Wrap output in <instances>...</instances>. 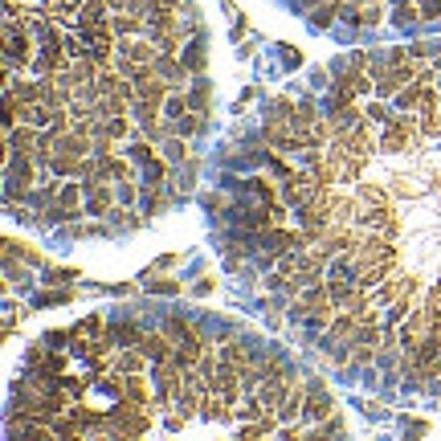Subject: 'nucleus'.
I'll return each mask as SVG.
<instances>
[{
	"mask_svg": "<svg viewBox=\"0 0 441 441\" xmlns=\"http://www.w3.org/2000/svg\"><path fill=\"white\" fill-rule=\"evenodd\" d=\"M58 384L66 388V396H70V401L86 396V380H82V376H58Z\"/></svg>",
	"mask_w": 441,
	"mask_h": 441,
	"instance_id": "obj_29",
	"label": "nucleus"
},
{
	"mask_svg": "<svg viewBox=\"0 0 441 441\" xmlns=\"http://www.w3.org/2000/svg\"><path fill=\"white\" fill-rule=\"evenodd\" d=\"M143 204H147V213L156 217V213H164V204H168V196H164V188H147V196H143Z\"/></svg>",
	"mask_w": 441,
	"mask_h": 441,
	"instance_id": "obj_30",
	"label": "nucleus"
},
{
	"mask_svg": "<svg viewBox=\"0 0 441 441\" xmlns=\"http://www.w3.org/2000/svg\"><path fill=\"white\" fill-rule=\"evenodd\" d=\"M372 62H376V58H368L363 49H355V53H352V66H355V70H372Z\"/></svg>",
	"mask_w": 441,
	"mask_h": 441,
	"instance_id": "obj_38",
	"label": "nucleus"
},
{
	"mask_svg": "<svg viewBox=\"0 0 441 441\" xmlns=\"http://www.w3.org/2000/svg\"><path fill=\"white\" fill-rule=\"evenodd\" d=\"M86 184V213L90 217H110L115 213V188L110 180H82Z\"/></svg>",
	"mask_w": 441,
	"mask_h": 441,
	"instance_id": "obj_4",
	"label": "nucleus"
},
{
	"mask_svg": "<svg viewBox=\"0 0 441 441\" xmlns=\"http://www.w3.org/2000/svg\"><path fill=\"white\" fill-rule=\"evenodd\" d=\"M204 204H208V208H213V213H217V217H225V208H229V204H233V200H229V196H225V192H213V196H204Z\"/></svg>",
	"mask_w": 441,
	"mask_h": 441,
	"instance_id": "obj_32",
	"label": "nucleus"
},
{
	"mask_svg": "<svg viewBox=\"0 0 441 441\" xmlns=\"http://www.w3.org/2000/svg\"><path fill=\"white\" fill-rule=\"evenodd\" d=\"M156 156V147H152V139L147 135H135V143H131V160H139V164H147Z\"/></svg>",
	"mask_w": 441,
	"mask_h": 441,
	"instance_id": "obj_28",
	"label": "nucleus"
},
{
	"mask_svg": "<svg viewBox=\"0 0 441 441\" xmlns=\"http://www.w3.org/2000/svg\"><path fill=\"white\" fill-rule=\"evenodd\" d=\"M262 372H265V376H278V372H286V363H282V355H278V352H270V355H265V359H262Z\"/></svg>",
	"mask_w": 441,
	"mask_h": 441,
	"instance_id": "obj_34",
	"label": "nucleus"
},
{
	"mask_svg": "<svg viewBox=\"0 0 441 441\" xmlns=\"http://www.w3.org/2000/svg\"><path fill=\"white\" fill-rule=\"evenodd\" d=\"M409 433H413V438H425V433H429V421H409Z\"/></svg>",
	"mask_w": 441,
	"mask_h": 441,
	"instance_id": "obj_40",
	"label": "nucleus"
},
{
	"mask_svg": "<svg viewBox=\"0 0 441 441\" xmlns=\"http://www.w3.org/2000/svg\"><path fill=\"white\" fill-rule=\"evenodd\" d=\"M208 388H213V392H221V396H229V401L246 396V392H241V368H237V363H229V359H221V363H217V372L208 376Z\"/></svg>",
	"mask_w": 441,
	"mask_h": 441,
	"instance_id": "obj_3",
	"label": "nucleus"
},
{
	"mask_svg": "<svg viewBox=\"0 0 441 441\" xmlns=\"http://www.w3.org/2000/svg\"><path fill=\"white\" fill-rule=\"evenodd\" d=\"M160 147H164V156H168L172 164H192V147H188V139H184V135H168Z\"/></svg>",
	"mask_w": 441,
	"mask_h": 441,
	"instance_id": "obj_17",
	"label": "nucleus"
},
{
	"mask_svg": "<svg viewBox=\"0 0 441 441\" xmlns=\"http://www.w3.org/2000/svg\"><path fill=\"white\" fill-rule=\"evenodd\" d=\"M409 53H413V62H425V58H438V45L417 41V45H409Z\"/></svg>",
	"mask_w": 441,
	"mask_h": 441,
	"instance_id": "obj_31",
	"label": "nucleus"
},
{
	"mask_svg": "<svg viewBox=\"0 0 441 441\" xmlns=\"http://www.w3.org/2000/svg\"><path fill=\"white\" fill-rule=\"evenodd\" d=\"M147 359H152V355L143 352V348H123V352L115 355V368H119V372H143Z\"/></svg>",
	"mask_w": 441,
	"mask_h": 441,
	"instance_id": "obj_14",
	"label": "nucleus"
},
{
	"mask_svg": "<svg viewBox=\"0 0 441 441\" xmlns=\"http://www.w3.org/2000/svg\"><path fill=\"white\" fill-rule=\"evenodd\" d=\"M127 396L139 401V405H156V401H152V388H147V380H143L139 372H127Z\"/></svg>",
	"mask_w": 441,
	"mask_h": 441,
	"instance_id": "obj_21",
	"label": "nucleus"
},
{
	"mask_svg": "<svg viewBox=\"0 0 441 441\" xmlns=\"http://www.w3.org/2000/svg\"><path fill=\"white\" fill-rule=\"evenodd\" d=\"M429 188H433V192H441V168H433V172H429Z\"/></svg>",
	"mask_w": 441,
	"mask_h": 441,
	"instance_id": "obj_42",
	"label": "nucleus"
},
{
	"mask_svg": "<svg viewBox=\"0 0 441 441\" xmlns=\"http://www.w3.org/2000/svg\"><path fill=\"white\" fill-rule=\"evenodd\" d=\"M388 188H392V196H396V200H413V196H421V192H425V184H421L417 176H409V172L392 176V184H388Z\"/></svg>",
	"mask_w": 441,
	"mask_h": 441,
	"instance_id": "obj_12",
	"label": "nucleus"
},
{
	"mask_svg": "<svg viewBox=\"0 0 441 441\" xmlns=\"http://www.w3.org/2000/svg\"><path fill=\"white\" fill-rule=\"evenodd\" d=\"M282 49H286V66H298V62H302V58H298V49H290V45H282Z\"/></svg>",
	"mask_w": 441,
	"mask_h": 441,
	"instance_id": "obj_41",
	"label": "nucleus"
},
{
	"mask_svg": "<svg viewBox=\"0 0 441 441\" xmlns=\"http://www.w3.org/2000/svg\"><path fill=\"white\" fill-rule=\"evenodd\" d=\"M143 286H147L152 294H180L176 278H160V274H143Z\"/></svg>",
	"mask_w": 441,
	"mask_h": 441,
	"instance_id": "obj_23",
	"label": "nucleus"
},
{
	"mask_svg": "<svg viewBox=\"0 0 441 441\" xmlns=\"http://www.w3.org/2000/svg\"><path fill=\"white\" fill-rule=\"evenodd\" d=\"M200 417H208V421H233V401L221 396V392H208L200 401Z\"/></svg>",
	"mask_w": 441,
	"mask_h": 441,
	"instance_id": "obj_9",
	"label": "nucleus"
},
{
	"mask_svg": "<svg viewBox=\"0 0 441 441\" xmlns=\"http://www.w3.org/2000/svg\"><path fill=\"white\" fill-rule=\"evenodd\" d=\"M4 143L12 147V156H33L37 143H41V127H33V123H16V127L4 135Z\"/></svg>",
	"mask_w": 441,
	"mask_h": 441,
	"instance_id": "obj_5",
	"label": "nucleus"
},
{
	"mask_svg": "<svg viewBox=\"0 0 441 441\" xmlns=\"http://www.w3.org/2000/svg\"><path fill=\"white\" fill-rule=\"evenodd\" d=\"M115 16V33L119 37H139V33H147V16H139V12H110Z\"/></svg>",
	"mask_w": 441,
	"mask_h": 441,
	"instance_id": "obj_10",
	"label": "nucleus"
},
{
	"mask_svg": "<svg viewBox=\"0 0 441 441\" xmlns=\"http://www.w3.org/2000/svg\"><path fill=\"white\" fill-rule=\"evenodd\" d=\"M421 21H441V0H421Z\"/></svg>",
	"mask_w": 441,
	"mask_h": 441,
	"instance_id": "obj_35",
	"label": "nucleus"
},
{
	"mask_svg": "<svg viewBox=\"0 0 441 441\" xmlns=\"http://www.w3.org/2000/svg\"><path fill=\"white\" fill-rule=\"evenodd\" d=\"M106 131L115 135V143H119V139H127V135H135V127H131V115H115V119H106Z\"/></svg>",
	"mask_w": 441,
	"mask_h": 441,
	"instance_id": "obj_25",
	"label": "nucleus"
},
{
	"mask_svg": "<svg viewBox=\"0 0 441 441\" xmlns=\"http://www.w3.org/2000/svg\"><path fill=\"white\" fill-rule=\"evenodd\" d=\"M384 21V0H355L348 12V25H380Z\"/></svg>",
	"mask_w": 441,
	"mask_h": 441,
	"instance_id": "obj_7",
	"label": "nucleus"
},
{
	"mask_svg": "<svg viewBox=\"0 0 441 441\" xmlns=\"http://www.w3.org/2000/svg\"><path fill=\"white\" fill-rule=\"evenodd\" d=\"M94 335H102V319L98 315H90V319H82L74 327V339H94Z\"/></svg>",
	"mask_w": 441,
	"mask_h": 441,
	"instance_id": "obj_27",
	"label": "nucleus"
},
{
	"mask_svg": "<svg viewBox=\"0 0 441 441\" xmlns=\"http://www.w3.org/2000/svg\"><path fill=\"white\" fill-rule=\"evenodd\" d=\"M168 156H152L147 164H143V188H164L168 184Z\"/></svg>",
	"mask_w": 441,
	"mask_h": 441,
	"instance_id": "obj_11",
	"label": "nucleus"
},
{
	"mask_svg": "<svg viewBox=\"0 0 441 441\" xmlns=\"http://www.w3.org/2000/svg\"><path fill=\"white\" fill-rule=\"evenodd\" d=\"M74 278H78V270H53V265H49V274H45V282H49V286H62V282H74Z\"/></svg>",
	"mask_w": 441,
	"mask_h": 441,
	"instance_id": "obj_33",
	"label": "nucleus"
},
{
	"mask_svg": "<svg viewBox=\"0 0 441 441\" xmlns=\"http://www.w3.org/2000/svg\"><path fill=\"white\" fill-rule=\"evenodd\" d=\"M184 66H188V74H204V66H208V53H204V45L200 41H192L188 49H184Z\"/></svg>",
	"mask_w": 441,
	"mask_h": 441,
	"instance_id": "obj_20",
	"label": "nucleus"
},
{
	"mask_svg": "<svg viewBox=\"0 0 441 441\" xmlns=\"http://www.w3.org/2000/svg\"><path fill=\"white\" fill-rule=\"evenodd\" d=\"M82 196H86V184L78 180V184H62V192H58V204L62 208H70L74 217L82 213Z\"/></svg>",
	"mask_w": 441,
	"mask_h": 441,
	"instance_id": "obj_15",
	"label": "nucleus"
},
{
	"mask_svg": "<svg viewBox=\"0 0 441 441\" xmlns=\"http://www.w3.org/2000/svg\"><path fill=\"white\" fill-rule=\"evenodd\" d=\"M363 115H368V119H372L376 127H384V123L392 119V106H388L384 98H376V102H368V110H363Z\"/></svg>",
	"mask_w": 441,
	"mask_h": 441,
	"instance_id": "obj_26",
	"label": "nucleus"
},
{
	"mask_svg": "<svg viewBox=\"0 0 441 441\" xmlns=\"http://www.w3.org/2000/svg\"><path fill=\"white\" fill-rule=\"evenodd\" d=\"M213 286H217V278H200V282H196V294L204 298V294H213Z\"/></svg>",
	"mask_w": 441,
	"mask_h": 441,
	"instance_id": "obj_39",
	"label": "nucleus"
},
{
	"mask_svg": "<svg viewBox=\"0 0 441 441\" xmlns=\"http://www.w3.org/2000/svg\"><path fill=\"white\" fill-rule=\"evenodd\" d=\"M421 94H425V86H421V82L401 86V90H396V110H417V106H421Z\"/></svg>",
	"mask_w": 441,
	"mask_h": 441,
	"instance_id": "obj_22",
	"label": "nucleus"
},
{
	"mask_svg": "<svg viewBox=\"0 0 441 441\" xmlns=\"http://www.w3.org/2000/svg\"><path fill=\"white\" fill-rule=\"evenodd\" d=\"M139 348H143V352L152 355L156 363H160V359H176V339H172V335H168L164 327H160V331H147Z\"/></svg>",
	"mask_w": 441,
	"mask_h": 441,
	"instance_id": "obj_6",
	"label": "nucleus"
},
{
	"mask_svg": "<svg viewBox=\"0 0 441 441\" xmlns=\"http://www.w3.org/2000/svg\"><path fill=\"white\" fill-rule=\"evenodd\" d=\"M225 348V355L221 359H229V363H237V368H246V363H254V352H250V339H229V344H221Z\"/></svg>",
	"mask_w": 441,
	"mask_h": 441,
	"instance_id": "obj_18",
	"label": "nucleus"
},
{
	"mask_svg": "<svg viewBox=\"0 0 441 441\" xmlns=\"http://www.w3.org/2000/svg\"><path fill=\"white\" fill-rule=\"evenodd\" d=\"M110 335L119 339V348H139L147 331H139L135 323H115V327H110Z\"/></svg>",
	"mask_w": 441,
	"mask_h": 441,
	"instance_id": "obj_19",
	"label": "nucleus"
},
{
	"mask_svg": "<svg viewBox=\"0 0 441 441\" xmlns=\"http://www.w3.org/2000/svg\"><path fill=\"white\" fill-rule=\"evenodd\" d=\"M78 8L82 4H74V0H41V12L49 21H78Z\"/></svg>",
	"mask_w": 441,
	"mask_h": 441,
	"instance_id": "obj_13",
	"label": "nucleus"
},
{
	"mask_svg": "<svg viewBox=\"0 0 441 441\" xmlns=\"http://www.w3.org/2000/svg\"><path fill=\"white\" fill-rule=\"evenodd\" d=\"M331 413H335V396H331L327 380H323V376H311V380H307V405H302V417H307L311 425H319V421H327Z\"/></svg>",
	"mask_w": 441,
	"mask_h": 441,
	"instance_id": "obj_1",
	"label": "nucleus"
},
{
	"mask_svg": "<svg viewBox=\"0 0 441 441\" xmlns=\"http://www.w3.org/2000/svg\"><path fill=\"white\" fill-rule=\"evenodd\" d=\"M110 221H115V225H127V229H131V225H139V217H131V208H119V204H115Z\"/></svg>",
	"mask_w": 441,
	"mask_h": 441,
	"instance_id": "obj_36",
	"label": "nucleus"
},
{
	"mask_svg": "<svg viewBox=\"0 0 441 441\" xmlns=\"http://www.w3.org/2000/svg\"><path fill=\"white\" fill-rule=\"evenodd\" d=\"M37 172H45L33 156H12L8 160V200H25L29 188L37 184Z\"/></svg>",
	"mask_w": 441,
	"mask_h": 441,
	"instance_id": "obj_2",
	"label": "nucleus"
},
{
	"mask_svg": "<svg viewBox=\"0 0 441 441\" xmlns=\"http://www.w3.org/2000/svg\"><path fill=\"white\" fill-rule=\"evenodd\" d=\"M188 102H192L196 115H208V82L204 78H196V86L188 90Z\"/></svg>",
	"mask_w": 441,
	"mask_h": 441,
	"instance_id": "obj_24",
	"label": "nucleus"
},
{
	"mask_svg": "<svg viewBox=\"0 0 441 441\" xmlns=\"http://www.w3.org/2000/svg\"><path fill=\"white\" fill-rule=\"evenodd\" d=\"M355 196H359L363 204H372V208L392 204V188H384V184H376V180H359V184H355Z\"/></svg>",
	"mask_w": 441,
	"mask_h": 441,
	"instance_id": "obj_8",
	"label": "nucleus"
},
{
	"mask_svg": "<svg viewBox=\"0 0 441 441\" xmlns=\"http://www.w3.org/2000/svg\"><path fill=\"white\" fill-rule=\"evenodd\" d=\"M339 12H344V0H323V8H311V29H331Z\"/></svg>",
	"mask_w": 441,
	"mask_h": 441,
	"instance_id": "obj_16",
	"label": "nucleus"
},
{
	"mask_svg": "<svg viewBox=\"0 0 441 441\" xmlns=\"http://www.w3.org/2000/svg\"><path fill=\"white\" fill-rule=\"evenodd\" d=\"M164 4H168V8H176V4H184V0H164Z\"/></svg>",
	"mask_w": 441,
	"mask_h": 441,
	"instance_id": "obj_43",
	"label": "nucleus"
},
{
	"mask_svg": "<svg viewBox=\"0 0 441 441\" xmlns=\"http://www.w3.org/2000/svg\"><path fill=\"white\" fill-rule=\"evenodd\" d=\"M265 429H262V421H250V425H241V441H254V438H262Z\"/></svg>",
	"mask_w": 441,
	"mask_h": 441,
	"instance_id": "obj_37",
	"label": "nucleus"
}]
</instances>
